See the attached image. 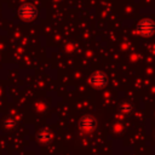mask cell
<instances>
[{
  "label": "cell",
  "mask_w": 155,
  "mask_h": 155,
  "mask_svg": "<svg viewBox=\"0 0 155 155\" xmlns=\"http://www.w3.org/2000/svg\"><path fill=\"white\" fill-rule=\"evenodd\" d=\"M17 15H18V18H19L21 21L30 22V21H33V19L36 18V16H38V10H36V7H35L33 4L27 2V4H23V5L18 8Z\"/></svg>",
  "instance_id": "obj_1"
},
{
  "label": "cell",
  "mask_w": 155,
  "mask_h": 155,
  "mask_svg": "<svg viewBox=\"0 0 155 155\" xmlns=\"http://www.w3.org/2000/svg\"><path fill=\"white\" fill-rule=\"evenodd\" d=\"M5 126L6 127H12V126H15V122L12 120H6L5 121Z\"/></svg>",
  "instance_id": "obj_7"
},
{
  "label": "cell",
  "mask_w": 155,
  "mask_h": 155,
  "mask_svg": "<svg viewBox=\"0 0 155 155\" xmlns=\"http://www.w3.org/2000/svg\"><path fill=\"white\" fill-rule=\"evenodd\" d=\"M136 29H137V33L143 38L151 36L155 33V22L150 18H144L138 22Z\"/></svg>",
  "instance_id": "obj_2"
},
{
  "label": "cell",
  "mask_w": 155,
  "mask_h": 155,
  "mask_svg": "<svg viewBox=\"0 0 155 155\" xmlns=\"http://www.w3.org/2000/svg\"><path fill=\"white\" fill-rule=\"evenodd\" d=\"M90 84L96 88H103L108 85V76L103 71H96L90 76Z\"/></svg>",
  "instance_id": "obj_3"
},
{
  "label": "cell",
  "mask_w": 155,
  "mask_h": 155,
  "mask_svg": "<svg viewBox=\"0 0 155 155\" xmlns=\"http://www.w3.org/2000/svg\"><path fill=\"white\" fill-rule=\"evenodd\" d=\"M120 110L122 111V113H131L132 111V104L131 103H128V102H124V103H121L120 104Z\"/></svg>",
  "instance_id": "obj_6"
},
{
  "label": "cell",
  "mask_w": 155,
  "mask_h": 155,
  "mask_svg": "<svg viewBox=\"0 0 155 155\" xmlns=\"http://www.w3.org/2000/svg\"><path fill=\"white\" fill-rule=\"evenodd\" d=\"M79 126L80 128L86 132V133H90L92 132L94 128H96V120L94 117H92L91 115H85L80 119V122H79Z\"/></svg>",
  "instance_id": "obj_4"
},
{
  "label": "cell",
  "mask_w": 155,
  "mask_h": 155,
  "mask_svg": "<svg viewBox=\"0 0 155 155\" xmlns=\"http://www.w3.org/2000/svg\"><path fill=\"white\" fill-rule=\"evenodd\" d=\"M51 139H52V133L48 130L44 128V130H40L38 132V140L40 143H50Z\"/></svg>",
  "instance_id": "obj_5"
}]
</instances>
